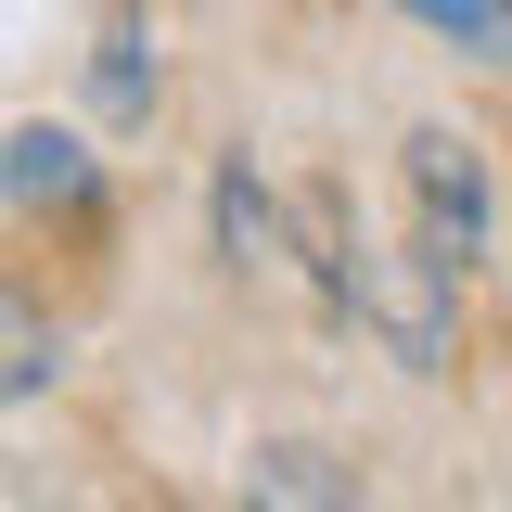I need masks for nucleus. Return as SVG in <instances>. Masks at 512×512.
I'll return each instance as SVG.
<instances>
[{"label": "nucleus", "instance_id": "obj_1", "mask_svg": "<svg viewBox=\"0 0 512 512\" xmlns=\"http://www.w3.org/2000/svg\"><path fill=\"white\" fill-rule=\"evenodd\" d=\"M448 282H461V256H448L436 231H423V244H372V231L333 244V295L372 320L410 372H436V359H448Z\"/></svg>", "mask_w": 512, "mask_h": 512}, {"label": "nucleus", "instance_id": "obj_6", "mask_svg": "<svg viewBox=\"0 0 512 512\" xmlns=\"http://www.w3.org/2000/svg\"><path fill=\"white\" fill-rule=\"evenodd\" d=\"M52 372H64V333L26 308V295H0V410H13V397H39Z\"/></svg>", "mask_w": 512, "mask_h": 512}, {"label": "nucleus", "instance_id": "obj_8", "mask_svg": "<svg viewBox=\"0 0 512 512\" xmlns=\"http://www.w3.org/2000/svg\"><path fill=\"white\" fill-rule=\"evenodd\" d=\"M103 103H116V116H141V103H154V64H141V26H103Z\"/></svg>", "mask_w": 512, "mask_h": 512}, {"label": "nucleus", "instance_id": "obj_7", "mask_svg": "<svg viewBox=\"0 0 512 512\" xmlns=\"http://www.w3.org/2000/svg\"><path fill=\"white\" fill-rule=\"evenodd\" d=\"M436 39H461L474 64H512V0H410Z\"/></svg>", "mask_w": 512, "mask_h": 512}, {"label": "nucleus", "instance_id": "obj_2", "mask_svg": "<svg viewBox=\"0 0 512 512\" xmlns=\"http://www.w3.org/2000/svg\"><path fill=\"white\" fill-rule=\"evenodd\" d=\"M410 192H423V231H436V244L474 269V244H487V167H474V141L410 128Z\"/></svg>", "mask_w": 512, "mask_h": 512}, {"label": "nucleus", "instance_id": "obj_4", "mask_svg": "<svg viewBox=\"0 0 512 512\" xmlns=\"http://www.w3.org/2000/svg\"><path fill=\"white\" fill-rule=\"evenodd\" d=\"M218 244H231V269H256V282H282V269H295V231H282V205L256 192L244 154L218 167Z\"/></svg>", "mask_w": 512, "mask_h": 512}, {"label": "nucleus", "instance_id": "obj_5", "mask_svg": "<svg viewBox=\"0 0 512 512\" xmlns=\"http://www.w3.org/2000/svg\"><path fill=\"white\" fill-rule=\"evenodd\" d=\"M244 512H359V487L320 448H256L244 461Z\"/></svg>", "mask_w": 512, "mask_h": 512}, {"label": "nucleus", "instance_id": "obj_3", "mask_svg": "<svg viewBox=\"0 0 512 512\" xmlns=\"http://www.w3.org/2000/svg\"><path fill=\"white\" fill-rule=\"evenodd\" d=\"M0 192H13V205H90L103 167H90L77 128H13V141H0Z\"/></svg>", "mask_w": 512, "mask_h": 512}]
</instances>
